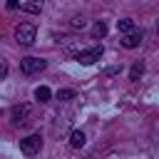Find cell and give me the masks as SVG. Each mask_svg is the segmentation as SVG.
<instances>
[{
    "instance_id": "obj_1",
    "label": "cell",
    "mask_w": 159,
    "mask_h": 159,
    "mask_svg": "<svg viewBox=\"0 0 159 159\" xmlns=\"http://www.w3.org/2000/svg\"><path fill=\"white\" fill-rule=\"evenodd\" d=\"M35 37H37V30H35L32 22H20V25H15V40H17V45L30 47V45L35 42Z\"/></svg>"
},
{
    "instance_id": "obj_2",
    "label": "cell",
    "mask_w": 159,
    "mask_h": 159,
    "mask_svg": "<svg viewBox=\"0 0 159 159\" xmlns=\"http://www.w3.org/2000/svg\"><path fill=\"white\" fill-rule=\"evenodd\" d=\"M40 149H42V137L40 134H27L25 139H20V152L25 157H35V154H40Z\"/></svg>"
},
{
    "instance_id": "obj_3",
    "label": "cell",
    "mask_w": 159,
    "mask_h": 159,
    "mask_svg": "<svg viewBox=\"0 0 159 159\" xmlns=\"http://www.w3.org/2000/svg\"><path fill=\"white\" fill-rule=\"evenodd\" d=\"M45 67H47V60H42V57H22L20 60V72L22 75H37Z\"/></svg>"
},
{
    "instance_id": "obj_4",
    "label": "cell",
    "mask_w": 159,
    "mask_h": 159,
    "mask_svg": "<svg viewBox=\"0 0 159 159\" xmlns=\"http://www.w3.org/2000/svg\"><path fill=\"white\" fill-rule=\"evenodd\" d=\"M102 55H104V47H102V45H94V47H89V50H80V52L75 55V60H77L80 65H94Z\"/></svg>"
},
{
    "instance_id": "obj_5",
    "label": "cell",
    "mask_w": 159,
    "mask_h": 159,
    "mask_svg": "<svg viewBox=\"0 0 159 159\" xmlns=\"http://www.w3.org/2000/svg\"><path fill=\"white\" fill-rule=\"evenodd\" d=\"M142 40H144V32L137 27V30H132V32H124V35H119V45L124 47V50H134V47H139L142 45Z\"/></svg>"
},
{
    "instance_id": "obj_6",
    "label": "cell",
    "mask_w": 159,
    "mask_h": 159,
    "mask_svg": "<svg viewBox=\"0 0 159 159\" xmlns=\"http://www.w3.org/2000/svg\"><path fill=\"white\" fill-rule=\"evenodd\" d=\"M27 117H30V104H15V107L10 109V124H12V127L25 124Z\"/></svg>"
},
{
    "instance_id": "obj_7",
    "label": "cell",
    "mask_w": 159,
    "mask_h": 159,
    "mask_svg": "<svg viewBox=\"0 0 159 159\" xmlns=\"http://www.w3.org/2000/svg\"><path fill=\"white\" fill-rule=\"evenodd\" d=\"M117 30H119V35L132 32V30H137V22L132 17H122V20H117Z\"/></svg>"
},
{
    "instance_id": "obj_8",
    "label": "cell",
    "mask_w": 159,
    "mask_h": 159,
    "mask_svg": "<svg viewBox=\"0 0 159 159\" xmlns=\"http://www.w3.org/2000/svg\"><path fill=\"white\" fill-rule=\"evenodd\" d=\"M25 12H30V15H40L42 12V0H30V2H25V5H20Z\"/></svg>"
},
{
    "instance_id": "obj_9",
    "label": "cell",
    "mask_w": 159,
    "mask_h": 159,
    "mask_svg": "<svg viewBox=\"0 0 159 159\" xmlns=\"http://www.w3.org/2000/svg\"><path fill=\"white\" fill-rule=\"evenodd\" d=\"M70 147H75V149L84 147V132H82V129H75V132L70 134Z\"/></svg>"
},
{
    "instance_id": "obj_10",
    "label": "cell",
    "mask_w": 159,
    "mask_h": 159,
    "mask_svg": "<svg viewBox=\"0 0 159 159\" xmlns=\"http://www.w3.org/2000/svg\"><path fill=\"white\" fill-rule=\"evenodd\" d=\"M142 72H144V62H142V60H137V62L129 67V80H132V82H137V80L142 77Z\"/></svg>"
},
{
    "instance_id": "obj_11",
    "label": "cell",
    "mask_w": 159,
    "mask_h": 159,
    "mask_svg": "<svg viewBox=\"0 0 159 159\" xmlns=\"http://www.w3.org/2000/svg\"><path fill=\"white\" fill-rule=\"evenodd\" d=\"M104 35H107V22L97 20V22L92 25V37H94V40H99V37H104Z\"/></svg>"
},
{
    "instance_id": "obj_12",
    "label": "cell",
    "mask_w": 159,
    "mask_h": 159,
    "mask_svg": "<svg viewBox=\"0 0 159 159\" xmlns=\"http://www.w3.org/2000/svg\"><path fill=\"white\" fill-rule=\"evenodd\" d=\"M35 99H37V102H50V99H52L50 87H45V84H42V87H37V89H35Z\"/></svg>"
},
{
    "instance_id": "obj_13",
    "label": "cell",
    "mask_w": 159,
    "mask_h": 159,
    "mask_svg": "<svg viewBox=\"0 0 159 159\" xmlns=\"http://www.w3.org/2000/svg\"><path fill=\"white\" fill-rule=\"evenodd\" d=\"M77 97V92L72 89V87H65V89H57V99L60 102H67V99H75Z\"/></svg>"
},
{
    "instance_id": "obj_14",
    "label": "cell",
    "mask_w": 159,
    "mask_h": 159,
    "mask_svg": "<svg viewBox=\"0 0 159 159\" xmlns=\"http://www.w3.org/2000/svg\"><path fill=\"white\" fill-rule=\"evenodd\" d=\"M70 27H72V30H82V27H87V20H84L82 15H75V17L70 20Z\"/></svg>"
},
{
    "instance_id": "obj_15",
    "label": "cell",
    "mask_w": 159,
    "mask_h": 159,
    "mask_svg": "<svg viewBox=\"0 0 159 159\" xmlns=\"http://www.w3.org/2000/svg\"><path fill=\"white\" fill-rule=\"evenodd\" d=\"M7 72H10L7 60H5V57H0V80H5V77H7Z\"/></svg>"
},
{
    "instance_id": "obj_16",
    "label": "cell",
    "mask_w": 159,
    "mask_h": 159,
    "mask_svg": "<svg viewBox=\"0 0 159 159\" xmlns=\"http://www.w3.org/2000/svg\"><path fill=\"white\" fill-rule=\"evenodd\" d=\"M5 5H7V10H17L20 7V0H5Z\"/></svg>"
},
{
    "instance_id": "obj_17",
    "label": "cell",
    "mask_w": 159,
    "mask_h": 159,
    "mask_svg": "<svg viewBox=\"0 0 159 159\" xmlns=\"http://www.w3.org/2000/svg\"><path fill=\"white\" fill-rule=\"evenodd\" d=\"M117 72H119V67H109L104 75H107V77H112V75H117Z\"/></svg>"
},
{
    "instance_id": "obj_18",
    "label": "cell",
    "mask_w": 159,
    "mask_h": 159,
    "mask_svg": "<svg viewBox=\"0 0 159 159\" xmlns=\"http://www.w3.org/2000/svg\"><path fill=\"white\" fill-rule=\"evenodd\" d=\"M157 35H159V20H157Z\"/></svg>"
}]
</instances>
